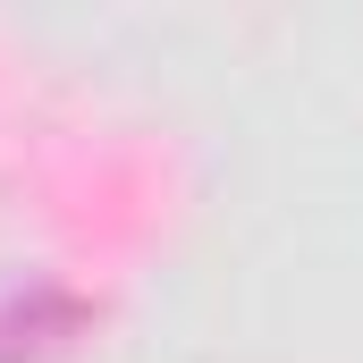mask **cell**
I'll use <instances>...</instances> for the list:
<instances>
[{"label": "cell", "mask_w": 363, "mask_h": 363, "mask_svg": "<svg viewBox=\"0 0 363 363\" xmlns=\"http://www.w3.org/2000/svg\"><path fill=\"white\" fill-rule=\"evenodd\" d=\"M93 321V304L60 279H17L0 287V363H51L60 347H77V330Z\"/></svg>", "instance_id": "6da1fadb"}]
</instances>
